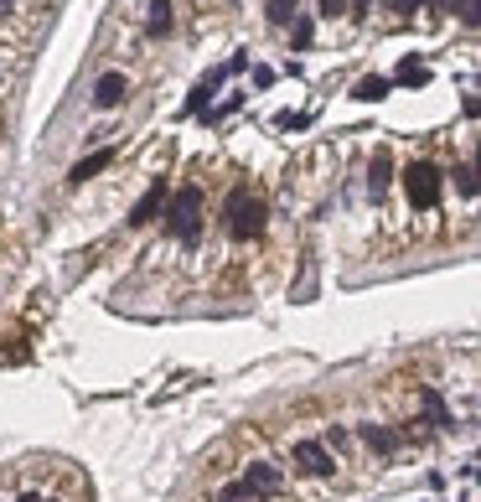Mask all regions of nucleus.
<instances>
[{"instance_id":"nucleus-1","label":"nucleus","mask_w":481,"mask_h":502,"mask_svg":"<svg viewBox=\"0 0 481 502\" xmlns=\"http://www.w3.org/2000/svg\"><path fill=\"white\" fill-rule=\"evenodd\" d=\"M166 233L176 238V244H187V249L202 244V187H182L176 197H171Z\"/></svg>"},{"instance_id":"nucleus-2","label":"nucleus","mask_w":481,"mask_h":502,"mask_svg":"<svg viewBox=\"0 0 481 502\" xmlns=\"http://www.w3.org/2000/svg\"><path fill=\"white\" fill-rule=\"evenodd\" d=\"M228 233L233 238H259L264 233V202L249 197V187H233L228 197Z\"/></svg>"},{"instance_id":"nucleus-3","label":"nucleus","mask_w":481,"mask_h":502,"mask_svg":"<svg viewBox=\"0 0 481 502\" xmlns=\"http://www.w3.org/2000/svg\"><path fill=\"white\" fill-rule=\"evenodd\" d=\"M404 192H409V202H414L419 212H430V208H440L445 176H440V166H430V161H414V166L404 171Z\"/></svg>"},{"instance_id":"nucleus-4","label":"nucleus","mask_w":481,"mask_h":502,"mask_svg":"<svg viewBox=\"0 0 481 502\" xmlns=\"http://www.w3.org/2000/svg\"><path fill=\"white\" fill-rule=\"evenodd\" d=\"M290 461L306 471V477H316V481L336 477V456L321 445V440H295V445H290Z\"/></svg>"},{"instance_id":"nucleus-5","label":"nucleus","mask_w":481,"mask_h":502,"mask_svg":"<svg viewBox=\"0 0 481 502\" xmlns=\"http://www.w3.org/2000/svg\"><path fill=\"white\" fill-rule=\"evenodd\" d=\"M161 202H166V176H156V182H150L146 192H140V202H135V208H129V229H146L150 218H156V212H161Z\"/></svg>"},{"instance_id":"nucleus-6","label":"nucleus","mask_w":481,"mask_h":502,"mask_svg":"<svg viewBox=\"0 0 481 502\" xmlns=\"http://www.w3.org/2000/svg\"><path fill=\"white\" fill-rule=\"evenodd\" d=\"M244 487H249L254 498H274L285 487V477H280V466H270V461H254L249 471H244Z\"/></svg>"},{"instance_id":"nucleus-7","label":"nucleus","mask_w":481,"mask_h":502,"mask_svg":"<svg viewBox=\"0 0 481 502\" xmlns=\"http://www.w3.org/2000/svg\"><path fill=\"white\" fill-rule=\"evenodd\" d=\"M114 156H120V150H114V146H99V150H88L84 161H78V166L67 171V187H84L88 176H99V171H109V166H114Z\"/></svg>"},{"instance_id":"nucleus-8","label":"nucleus","mask_w":481,"mask_h":502,"mask_svg":"<svg viewBox=\"0 0 481 502\" xmlns=\"http://www.w3.org/2000/svg\"><path fill=\"white\" fill-rule=\"evenodd\" d=\"M129 99V78L125 73H104L99 84H94V109H120Z\"/></svg>"},{"instance_id":"nucleus-9","label":"nucleus","mask_w":481,"mask_h":502,"mask_svg":"<svg viewBox=\"0 0 481 502\" xmlns=\"http://www.w3.org/2000/svg\"><path fill=\"white\" fill-rule=\"evenodd\" d=\"M357 435H362V445H368L373 456H394L398 445H404V435L388 430V425H357Z\"/></svg>"},{"instance_id":"nucleus-10","label":"nucleus","mask_w":481,"mask_h":502,"mask_svg":"<svg viewBox=\"0 0 481 502\" xmlns=\"http://www.w3.org/2000/svg\"><path fill=\"white\" fill-rule=\"evenodd\" d=\"M171 26H176V16H171V0H150L146 37H150V42H161V37H171Z\"/></svg>"},{"instance_id":"nucleus-11","label":"nucleus","mask_w":481,"mask_h":502,"mask_svg":"<svg viewBox=\"0 0 481 502\" xmlns=\"http://www.w3.org/2000/svg\"><path fill=\"white\" fill-rule=\"evenodd\" d=\"M223 78H228V73H223V67H212L208 78H202V84L187 94V114H202V109L212 104V94H218V84H223Z\"/></svg>"},{"instance_id":"nucleus-12","label":"nucleus","mask_w":481,"mask_h":502,"mask_svg":"<svg viewBox=\"0 0 481 502\" xmlns=\"http://www.w3.org/2000/svg\"><path fill=\"white\" fill-rule=\"evenodd\" d=\"M419 404H424V415H430V425H435V430H456V419H450V409H445L440 389H419Z\"/></svg>"},{"instance_id":"nucleus-13","label":"nucleus","mask_w":481,"mask_h":502,"mask_svg":"<svg viewBox=\"0 0 481 502\" xmlns=\"http://www.w3.org/2000/svg\"><path fill=\"white\" fill-rule=\"evenodd\" d=\"M388 88H394V78H362V84L352 88V99H362V104H378V99H388Z\"/></svg>"},{"instance_id":"nucleus-14","label":"nucleus","mask_w":481,"mask_h":502,"mask_svg":"<svg viewBox=\"0 0 481 502\" xmlns=\"http://www.w3.org/2000/svg\"><path fill=\"white\" fill-rule=\"evenodd\" d=\"M388 171H394L388 150H378V156H373V171H368V192H373V197H383V187H388Z\"/></svg>"},{"instance_id":"nucleus-15","label":"nucleus","mask_w":481,"mask_h":502,"mask_svg":"<svg viewBox=\"0 0 481 502\" xmlns=\"http://www.w3.org/2000/svg\"><path fill=\"white\" fill-rule=\"evenodd\" d=\"M264 16H270L274 26H290L295 16H300V0H264Z\"/></svg>"},{"instance_id":"nucleus-16","label":"nucleus","mask_w":481,"mask_h":502,"mask_svg":"<svg viewBox=\"0 0 481 502\" xmlns=\"http://www.w3.org/2000/svg\"><path fill=\"white\" fill-rule=\"evenodd\" d=\"M311 37H316V22H311V16H295V22H290V47H295V52H306Z\"/></svg>"},{"instance_id":"nucleus-17","label":"nucleus","mask_w":481,"mask_h":502,"mask_svg":"<svg viewBox=\"0 0 481 502\" xmlns=\"http://www.w3.org/2000/svg\"><path fill=\"white\" fill-rule=\"evenodd\" d=\"M398 84L424 88V84H430V73H424V63H414V58H404V63H398Z\"/></svg>"},{"instance_id":"nucleus-18","label":"nucleus","mask_w":481,"mask_h":502,"mask_svg":"<svg viewBox=\"0 0 481 502\" xmlns=\"http://www.w3.org/2000/svg\"><path fill=\"white\" fill-rule=\"evenodd\" d=\"M456 187H460V197H477V176H471V166L456 171Z\"/></svg>"},{"instance_id":"nucleus-19","label":"nucleus","mask_w":481,"mask_h":502,"mask_svg":"<svg viewBox=\"0 0 481 502\" xmlns=\"http://www.w3.org/2000/svg\"><path fill=\"white\" fill-rule=\"evenodd\" d=\"M388 5H394V16H414L424 0H388Z\"/></svg>"},{"instance_id":"nucleus-20","label":"nucleus","mask_w":481,"mask_h":502,"mask_svg":"<svg viewBox=\"0 0 481 502\" xmlns=\"http://www.w3.org/2000/svg\"><path fill=\"white\" fill-rule=\"evenodd\" d=\"M321 16H347V0H321Z\"/></svg>"},{"instance_id":"nucleus-21","label":"nucleus","mask_w":481,"mask_h":502,"mask_svg":"<svg viewBox=\"0 0 481 502\" xmlns=\"http://www.w3.org/2000/svg\"><path fill=\"white\" fill-rule=\"evenodd\" d=\"M368 5L373 0H347V16H368Z\"/></svg>"},{"instance_id":"nucleus-22","label":"nucleus","mask_w":481,"mask_h":502,"mask_svg":"<svg viewBox=\"0 0 481 502\" xmlns=\"http://www.w3.org/2000/svg\"><path fill=\"white\" fill-rule=\"evenodd\" d=\"M450 5H456V0H430V11H450Z\"/></svg>"},{"instance_id":"nucleus-23","label":"nucleus","mask_w":481,"mask_h":502,"mask_svg":"<svg viewBox=\"0 0 481 502\" xmlns=\"http://www.w3.org/2000/svg\"><path fill=\"white\" fill-rule=\"evenodd\" d=\"M11 5H16V0H0V16H5V11H11Z\"/></svg>"},{"instance_id":"nucleus-24","label":"nucleus","mask_w":481,"mask_h":502,"mask_svg":"<svg viewBox=\"0 0 481 502\" xmlns=\"http://www.w3.org/2000/svg\"><path fill=\"white\" fill-rule=\"evenodd\" d=\"M22 502H42V498H37V492H26V498H22Z\"/></svg>"}]
</instances>
